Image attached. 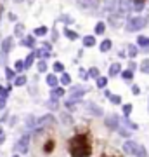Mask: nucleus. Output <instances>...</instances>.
<instances>
[{"label": "nucleus", "instance_id": "obj_61", "mask_svg": "<svg viewBox=\"0 0 149 157\" xmlns=\"http://www.w3.org/2000/svg\"><path fill=\"white\" fill-rule=\"evenodd\" d=\"M99 157H118V155H113V154H101Z\"/></svg>", "mask_w": 149, "mask_h": 157}, {"label": "nucleus", "instance_id": "obj_2", "mask_svg": "<svg viewBox=\"0 0 149 157\" xmlns=\"http://www.w3.org/2000/svg\"><path fill=\"white\" fill-rule=\"evenodd\" d=\"M122 152L125 155H130V157H149V152L147 148L144 147V143L140 141H135V140H123L122 143Z\"/></svg>", "mask_w": 149, "mask_h": 157}, {"label": "nucleus", "instance_id": "obj_32", "mask_svg": "<svg viewBox=\"0 0 149 157\" xmlns=\"http://www.w3.org/2000/svg\"><path fill=\"white\" fill-rule=\"evenodd\" d=\"M139 52H140V49H139L135 44H127V56L130 58V59H135Z\"/></svg>", "mask_w": 149, "mask_h": 157}, {"label": "nucleus", "instance_id": "obj_24", "mask_svg": "<svg viewBox=\"0 0 149 157\" xmlns=\"http://www.w3.org/2000/svg\"><path fill=\"white\" fill-rule=\"evenodd\" d=\"M45 84L49 86V89L57 87V86H59V77H57L55 73H45Z\"/></svg>", "mask_w": 149, "mask_h": 157}, {"label": "nucleus", "instance_id": "obj_34", "mask_svg": "<svg viewBox=\"0 0 149 157\" xmlns=\"http://www.w3.org/2000/svg\"><path fill=\"white\" fill-rule=\"evenodd\" d=\"M108 82H109V78L106 77V75H101V77L95 78V87H97V89H102V91H104L106 87H108Z\"/></svg>", "mask_w": 149, "mask_h": 157}, {"label": "nucleus", "instance_id": "obj_27", "mask_svg": "<svg viewBox=\"0 0 149 157\" xmlns=\"http://www.w3.org/2000/svg\"><path fill=\"white\" fill-rule=\"evenodd\" d=\"M33 52H35V58H37V59H45V61L52 56V52L45 51L44 47H37V49H33Z\"/></svg>", "mask_w": 149, "mask_h": 157}, {"label": "nucleus", "instance_id": "obj_19", "mask_svg": "<svg viewBox=\"0 0 149 157\" xmlns=\"http://www.w3.org/2000/svg\"><path fill=\"white\" fill-rule=\"evenodd\" d=\"M82 45L85 49H92L97 45V37L95 35H83L82 37Z\"/></svg>", "mask_w": 149, "mask_h": 157}, {"label": "nucleus", "instance_id": "obj_33", "mask_svg": "<svg viewBox=\"0 0 149 157\" xmlns=\"http://www.w3.org/2000/svg\"><path fill=\"white\" fill-rule=\"evenodd\" d=\"M111 49H113V40H111V39H104V40L99 44V51L102 52V54L109 52Z\"/></svg>", "mask_w": 149, "mask_h": 157}, {"label": "nucleus", "instance_id": "obj_17", "mask_svg": "<svg viewBox=\"0 0 149 157\" xmlns=\"http://www.w3.org/2000/svg\"><path fill=\"white\" fill-rule=\"evenodd\" d=\"M118 9V0H102V11L106 14H113Z\"/></svg>", "mask_w": 149, "mask_h": 157}, {"label": "nucleus", "instance_id": "obj_44", "mask_svg": "<svg viewBox=\"0 0 149 157\" xmlns=\"http://www.w3.org/2000/svg\"><path fill=\"white\" fill-rule=\"evenodd\" d=\"M139 70H140V73H144V75H149V58H144L142 61H140Z\"/></svg>", "mask_w": 149, "mask_h": 157}, {"label": "nucleus", "instance_id": "obj_52", "mask_svg": "<svg viewBox=\"0 0 149 157\" xmlns=\"http://www.w3.org/2000/svg\"><path fill=\"white\" fill-rule=\"evenodd\" d=\"M40 47H44L45 51H49V52H52V42H47V40H44V42L40 44Z\"/></svg>", "mask_w": 149, "mask_h": 157}, {"label": "nucleus", "instance_id": "obj_15", "mask_svg": "<svg viewBox=\"0 0 149 157\" xmlns=\"http://www.w3.org/2000/svg\"><path fill=\"white\" fill-rule=\"evenodd\" d=\"M122 70H123L122 63H118V61L111 63L109 67H108V75H106V77L108 78H115V77H118V75L122 73Z\"/></svg>", "mask_w": 149, "mask_h": 157}, {"label": "nucleus", "instance_id": "obj_31", "mask_svg": "<svg viewBox=\"0 0 149 157\" xmlns=\"http://www.w3.org/2000/svg\"><path fill=\"white\" fill-rule=\"evenodd\" d=\"M26 84H28V77L24 73H19V75L12 80V86H14V87H24Z\"/></svg>", "mask_w": 149, "mask_h": 157}, {"label": "nucleus", "instance_id": "obj_40", "mask_svg": "<svg viewBox=\"0 0 149 157\" xmlns=\"http://www.w3.org/2000/svg\"><path fill=\"white\" fill-rule=\"evenodd\" d=\"M108 100H109V103L115 105V107H122V103H123L122 94H115V93H111V96L108 98Z\"/></svg>", "mask_w": 149, "mask_h": 157}, {"label": "nucleus", "instance_id": "obj_47", "mask_svg": "<svg viewBox=\"0 0 149 157\" xmlns=\"http://www.w3.org/2000/svg\"><path fill=\"white\" fill-rule=\"evenodd\" d=\"M78 77H80V80H82V82H87V80H90V78H88V72H87V68H78Z\"/></svg>", "mask_w": 149, "mask_h": 157}, {"label": "nucleus", "instance_id": "obj_26", "mask_svg": "<svg viewBox=\"0 0 149 157\" xmlns=\"http://www.w3.org/2000/svg\"><path fill=\"white\" fill-rule=\"evenodd\" d=\"M135 45H137L139 49H149V37H146V35H137V40H135Z\"/></svg>", "mask_w": 149, "mask_h": 157}, {"label": "nucleus", "instance_id": "obj_35", "mask_svg": "<svg viewBox=\"0 0 149 157\" xmlns=\"http://www.w3.org/2000/svg\"><path fill=\"white\" fill-rule=\"evenodd\" d=\"M106 33V21H97L94 25V35H104Z\"/></svg>", "mask_w": 149, "mask_h": 157}, {"label": "nucleus", "instance_id": "obj_49", "mask_svg": "<svg viewBox=\"0 0 149 157\" xmlns=\"http://www.w3.org/2000/svg\"><path fill=\"white\" fill-rule=\"evenodd\" d=\"M9 115H11V113H9V110H4V112H2V115H0V124H2V126L9 121Z\"/></svg>", "mask_w": 149, "mask_h": 157}, {"label": "nucleus", "instance_id": "obj_41", "mask_svg": "<svg viewBox=\"0 0 149 157\" xmlns=\"http://www.w3.org/2000/svg\"><path fill=\"white\" fill-rule=\"evenodd\" d=\"M116 135L120 136V138H123V140H130V138H132V131H128V129H125L123 126H120L118 131H116Z\"/></svg>", "mask_w": 149, "mask_h": 157}, {"label": "nucleus", "instance_id": "obj_39", "mask_svg": "<svg viewBox=\"0 0 149 157\" xmlns=\"http://www.w3.org/2000/svg\"><path fill=\"white\" fill-rule=\"evenodd\" d=\"M62 72H66L64 63H62V61H54V63H52V73H55V75L59 73V75H61Z\"/></svg>", "mask_w": 149, "mask_h": 157}, {"label": "nucleus", "instance_id": "obj_64", "mask_svg": "<svg viewBox=\"0 0 149 157\" xmlns=\"http://www.w3.org/2000/svg\"><path fill=\"white\" fill-rule=\"evenodd\" d=\"M147 113H149V98H147Z\"/></svg>", "mask_w": 149, "mask_h": 157}, {"label": "nucleus", "instance_id": "obj_53", "mask_svg": "<svg viewBox=\"0 0 149 157\" xmlns=\"http://www.w3.org/2000/svg\"><path fill=\"white\" fill-rule=\"evenodd\" d=\"M7 101H9V98H0V112L7 110Z\"/></svg>", "mask_w": 149, "mask_h": 157}, {"label": "nucleus", "instance_id": "obj_46", "mask_svg": "<svg viewBox=\"0 0 149 157\" xmlns=\"http://www.w3.org/2000/svg\"><path fill=\"white\" fill-rule=\"evenodd\" d=\"M12 68H14V72H16L17 75H19V73H24V63H23V59H16Z\"/></svg>", "mask_w": 149, "mask_h": 157}, {"label": "nucleus", "instance_id": "obj_62", "mask_svg": "<svg viewBox=\"0 0 149 157\" xmlns=\"http://www.w3.org/2000/svg\"><path fill=\"white\" fill-rule=\"evenodd\" d=\"M11 157H23V155H19V154H12Z\"/></svg>", "mask_w": 149, "mask_h": 157}, {"label": "nucleus", "instance_id": "obj_50", "mask_svg": "<svg viewBox=\"0 0 149 157\" xmlns=\"http://www.w3.org/2000/svg\"><path fill=\"white\" fill-rule=\"evenodd\" d=\"M49 33H50V40H52V42H57V39H59V32H57L55 28H52Z\"/></svg>", "mask_w": 149, "mask_h": 157}, {"label": "nucleus", "instance_id": "obj_57", "mask_svg": "<svg viewBox=\"0 0 149 157\" xmlns=\"http://www.w3.org/2000/svg\"><path fill=\"white\" fill-rule=\"evenodd\" d=\"M5 141H7V133H5V135H2V136H0V147L4 145Z\"/></svg>", "mask_w": 149, "mask_h": 157}, {"label": "nucleus", "instance_id": "obj_3", "mask_svg": "<svg viewBox=\"0 0 149 157\" xmlns=\"http://www.w3.org/2000/svg\"><path fill=\"white\" fill-rule=\"evenodd\" d=\"M149 17L142 16V14H135V16H128L127 21H125V30L128 33H137L140 30H144L147 26Z\"/></svg>", "mask_w": 149, "mask_h": 157}, {"label": "nucleus", "instance_id": "obj_8", "mask_svg": "<svg viewBox=\"0 0 149 157\" xmlns=\"http://www.w3.org/2000/svg\"><path fill=\"white\" fill-rule=\"evenodd\" d=\"M120 119L122 115H118V113H109V115H104L102 117V122H104V128L109 131V133H116L118 128H120Z\"/></svg>", "mask_w": 149, "mask_h": 157}, {"label": "nucleus", "instance_id": "obj_18", "mask_svg": "<svg viewBox=\"0 0 149 157\" xmlns=\"http://www.w3.org/2000/svg\"><path fill=\"white\" fill-rule=\"evenodd\" d=\"M35 128H37V115L28 113L26 117H24V129H26L28 133H31Z\"/></svg>", "mask_w": 149, "mask_h": 157}, {"label": "nucleus", "instance_id": "obj_13", "mask_svg": "<svg viewBox=\"0 0 149 157\" xmlns=\"http://www.w3.org/2000/svg\"><path fill=\"white\" fill-rule=\"evenodd\" d=\"M57 121H59V124H62V126H73L75 124V117H73V113L66 112V110H62V112H59V117H57Z\"/></svg>", "mask_w": 149, "mask_h": 157}, {"label": "nucleus", "instance_id": "obj_23", "mask_svg": "<svg viewBox=\"0 0 149 157\" xmlns=\"http://www.w3.org/2000/svg\"><path fill=\"white\" fill-rule=\"evenodd\" d=\"M62 35H64L69 42H75V40L80 39V33H78V32H75L73 28H69V26H64V28H62Z\"/></svg>", "mask_w": 149, "mask_h": 157}, {"label": "nucleus", "instance_id": "obj_56", "mask_svg": "<svg viewBox=\"0 0 149 157\" xmlns=\"http://www.w3.org/2000/svg\"><path fill=\"white\" fill-rule=\"evenodd\" d=\"M16 122H17V117H16V115H12V117L9 119V126H11V128H14V126H16Z\"/></svg>", "mask_w": 149, "mask_h": 157}, {"label": "nucleus", "instance_id": "obj_42", "mask_svg": "<svg viewBox=\"0 0 149 157\" xmlns=\"http://www.w3.org/2000/svg\"><path fill=\"white\" fill-rule=\"evenodd\" d=\"M133 75H135V73H133L132 70H128V68H123L122 73H120V77H122L125 82H132V80H133Z\"/></svg>", "mask_w": 149, "mask_h": 157}, {"label": "nucleus", "instance_id": "obj_7", "mask_svg": "<svg viewBox=\"0 0 149 157\" xmlns=\"http://www.w3.org/2000/svg\"><path fill=\"white\" fill-rule=\"evenodd\" d=\"M55 126H59V121H57V117L52 112H47L44 115L37 117V128H42L47 131V129H54Z\"/></svg>", "mask_w": 149, "mask_h": 157}, {"label": "nucleus", "instance_id": "obj_37", "mask_svg": "<svg viewBox=\"0 0 149 157\" xmlns=\"http://www.w3.org/2000/svg\"><path fill=\"white\" fill-rule=\"evenodd\" d=\"M37 72L38 73H47L49 72V63L45 61V59H37Z\"/></svg>", "mask_w": 149, "mask_h": 157}, {"label": "nucleus", "instance_id": "obj_36", "mask_svg": "<svg viewBox=\"0 0 149 157\" xmlns=\"http://www.w3.org/2000/svg\"><path fill=\"white\" fill-rule=\"evenodd\" d=\"M57 21L62 23L64 26H69V25H73V23H75V17H73L71 14H61V16L57 17Z\"/></svg>", "mask_w": 149, "mask_h": 157}, {"label": "nucleus", "instance_id": "obj_6", "mask_svg": "<svg viewBox=\"0 0 149 157\" xmlns=\"http://www.w3.org/2000/svg\"><path fill=\"white\" fill-rule=\"evenodd\" d=\"M82 107H83V112H85V115H88V117L102 119V117L106 115L104 108L101 107V105H97L95 101H87V100H83V101H82Z\"/></svg>", "mask_w": 149, "mask_h": 157}, {"label": "nucleus", "instance_id": "obj_22", "mask_svg": "<svg viewBox=\"0 0 149 157\" xmlns=\"http://www.w3.org/2000/svg\"><path fill=\"white\" fill-rule=\"evenodd\" d=\"M66 96V87H61V86H57V87H52L49 91V98H55V100H61Z\"/></svg>", "mask_w": 149, "mask_h": 157}, {"label": "nucleus", "instance_id": "obj_38", "mask_svg": "<svg viewBox=\"0 0 149 157\" xmlns=\"http://www.w3.org/2000/svg\"><path fill=\"white\" fill-rule=\"evenodd\" d=\"M4 75H5L7 82H12V80L17 77V73L14 72V68H12V67H5V68H4Z\"/></svg>", "mask_w": 149, "mask_h": 157}, {"label": "nucleus", "instance_id": "obj_45", "mask_svg": "<svg viewBox=\"0 0 149 157\" xmlns=\"http://www.w3.org/2000/svg\"><path fill=\"white\" fill-rule=\"evenodd\" d=\"M88 72V78H97V77H101V70H99V67H90L87 70Z\"/></svg>", "mask_w": 149, "mask_h": 157}, {"label": "nucleus", "instance_id": "obj_11", "mask_svg": "<svg viewBox=\"0 0 149 157\" xmlns=\"http://www.w3.org/2000/svg\"><path fill=\"white\" fill-rule=\"evenodd\" d=\"M19 45L21 47H26V49H37V37H33V33L31 35H24L21 40H19Z\"/></svg>", "mask_w": 149, "mask_h": 157}, {"label": "nucleus", "instance_id": "obj_48", "mask_svg": "<svg viewBox=\"0 0 149 157\" xmlns=\"http://www.w3.org/2000/svg\"><path fill=\"white\" fill-rule=\"evenodd\" d=\"M130 93H132L133 96H140L142 89H140V86H139V84H132V86H130Z\"/></svg>", "mask_w": 149, "mask_h": 157}, {"label": "nucleus", "instance_id": "obj_60", "mask_svg": "<svg viewBox=\"0 0 149 157\" xmlns=\"http://www.w3.org/2000/svg\"><path fill=\"white\" fill-rule=\"evenodd\" d=\"M2 135H5V128H4V126L0 124V136H2Z\"/></svg>", "mask_w": 149, "mask_h": 157}, {"label": "nucleus", "instance_id": "obj_29", "mask_svg": "<svg viewBox=\"0 0 149 157\" xmlns=\"http://www.w3.org/2000/svg\"><path fill=\"white\" fill-rule=\"evenodd\" d=\"M71 82H73L71 75H69L68 72H62L61 75H59V86H61V87H69Z\"/></svg>", "mask_w": 149, "mask_h": 157}, {"label": "nucleus", "instance_id": "obj_12", "mask_svg": "<svg viewBox=\"0 0 149 157\" xmlns=\"http://www.w3.org/2000/svg\"><path fill=\"white\" fill-rule=\"evenodd\" d=\"M55 147H57V141H55L54 138H47V140L42 143V154H44V155H50V154L55 150Z\"/></svg>", "mask_w": 149, "mask_h": 157}, {"label": "nucleus", "instance_id": "obj_10", "mask_svg": "<svg viewBox=\"0 0 149 157\" xmlns=\"http://www.w3.org/2000/svg\"><path fill=\"white\" fill-rule=\"evenodd\" d=\"M14 45H16V40H14V37H12V35H7V37H4L2 44H0V52H2L4 56H7V54H9L12 49H14Z\"/></svg>", "mask_w": 149, "mask_h": 157}, {"label": "nucleus", "instance_id": "obj_25", "mask_svg": "<svg viewBox=\"0 0 149 157\" xmlns=\"http://www.w3.org/2000/svg\"><path fill=\"white\" fill-rule=\"evenodd\" d=\"M23 63H24V72H26V70H30V68H31L35 63H37V58H35V52H33V51H30V52H28V56L23 59Z\"/></svg>", "mask_w": 149, "mask_h": 157}, {"label": "nucleus", "instance_id": "obj_5", "mask_svg": "<svg viewBox=\"0 0 149 157\" xmlns=\"http://www.w3.org/2000/svg\"><path fill=\"white\" fill-rule=\"evenodd\" d=\"M30 145H31V133L24 131L19 138L14 143V154H19V155H26L30 152Z\"/></svg>", "mask_w": 149, "mask_h": 157}, {"label": "nucleus", "instance_id": "obj_9", "mask_svg": "<svg viewBox=\"0 0 149 157\" xmlns=\"http://www.w3.org/2000/svg\"><path fill=\"white\" fill-rule=\"evenodd\" d=\"M127 21V17L120 14V12H113V14H108V23H109L111 28H122Z\"/></svg>", "mask_w": 149, "mask_h": 157}, {"label": "nucleus", "instance_id": "obj_58", "mask_svg": "<svg viewBox=\"0 0 149 157\" xmlns=\"http://www.w3.org/2000/svg\"><path fill=\"white\" fill-rule=\"evenodd\" d=\"M111 93H113V91H109V89H108V87H106V89H104V98H106V100H108V98H109V96H111Z\"/></svg>", "mask_w": 149, "mask_h": 157}, {"label": "nucleus", "instance_id": "obj_51", "mask_svg": "<svg viewBox=\"0 0 149 157\" xmlns=\"http://www.w3.org/2000/svg\"><path fill=\"white\" fill-rule=\"evenodd\" d=\"M9 94H11V93L5 89V86L0 84V98H9Z\"/></svg>", "mask_w": 149, "mask_h": 157}, {"label": "nucleus", "instance_id": "obj_21", "mask_svg": "<svg viewBox=\"0 0 149 157\" xmlns=\"http://www.w3.org/2000/svg\"><path fill=\"white\" fill-rule=\"evenodd\" d=\"M45 107L49 108V112L57 113V112H59V108H61V100H55V98H49V100L45 101Z\"/></svg>", "mask_w": 149, "mask_h": 157}, {"label": "nucleus", "instance_id": "obj_16", "mask_svg": "<svg viewBox=\"0 0 149 157\" xmlns=\"http://www.w3.org/2000/svg\"><path fill=\"white\" fill-rule=\"evenodd\" d=\"M116 12H120L123 16H127L128 12H132V0H118V9Z\"/></svg>", "mask_w": 149, "mask_h": 157}, {"label": "nucleus", "instance_id": "obj_55", "mask_svg": "<svg viewBox=\"0 0 149 157\" xmlns=\"http://www.w3.org/2000/svg\"><path fill=\"white\" fill-rule=\"evenodd\" d=\"M7 17H9V21H12V23H17V16L14 14V12H9V14H7Z\"/></svg>", "mask_w": 149, "mask_h": 157}, {"label": "nucleus", "instance_id": "obj_63", "mask_svg": "<svg viewBox=\"0 0 149 157\" xmlns=\"http://www.w3.org/2000/svg\"><path fill=\"white\" fill-rule=\"evenodd\" d=\"M14 2H16V4H21V2H23V0H14Z\"/></svg>", "mask_w": 149, "mask_h": 157}, {"label": "nucleus", "instance_id": "obj_28", "mask_svg": "<svg viewBox=\"0 0 149 157\" xmlns=\"http://www.w3.org/2000/svg\"><path fill=\"white\" fill-rule=\"evenodd\" d=\"M49 26H45V25H40V26H37V28H33V37H37V39H42V37H47L49 35Z\"/></svg>", "mask_w": 149, "mask_h": 157}, {"label": "nucleus", "instance_id": "obj_14", "mask_svg": "<svg viewBox=\"0 0 149 157\" xmlns=\"http://www.w3.org/2000/svg\"><path fill=\"white\" fill-rule=\"evenodd\" d=\"M120 126H123L125 129L132 131V133H135V131H139V129H140L139 122H133L130 117H122V119H120Z\"/></svg>", "mask_w": 149, "mask_h": 157}, {"label": "nucleus", "instance_id": "obj_43", "mask_svg": "<svg viewBox=\"0 0 149 157\" xmlns=\"http://www.w3.org/2000/svg\"><path fill=\"white\" fill-rule=\"evenodd\" d=\"M133 112V105L132 103H122V115L123 117H130Z\"/></svg>", "mask_w": 149, "mask_h": 157}, {"label": "nucleus", "instance_id": "obj_54", "mask_svg": "<svg viewBox=\"0 0 149 157\" xmlns=\"http://www.w3.org/2000/svg\"><path fill=\"white\" fill-rule=\"evenodd\" d=\"M128 70H132V72L133 73H135V70H137V63H135V61H133V59H130V61H128Z\"/></svg>", "mask_w": 149, "mask_h": 157}, {"label": "nucleus", "instance_id": "obj_1", "mask_svg": "<svg viewBox=\"0 0 149 157\" xmlns=\"http://www.w3.org/2000/svg\"><path fill=\"white\" fill-rule=\"evenodd\" d=\"M68 154L69 157H92L94 155V145H92V140L88 133H83V131H78L73 136L68 138L66 143Z\"/></svg>", "mask_w": 149, "mask_h": 157}, {"label": "nucleus", "instance_id": "obj_59", "mask_svg": "<svg viewBox=\"0 0 149 157\" xmlns=\"http://www.w3.org/2000/svg\"><path fill=\"white\" fill-rule=\"evenodd\" d=\"M118 56H120V58H127V51H118Z\"/></svg>", "mask_w": 149, "mask_h": 157}, {"label": "nucleus", "instance_id": "obj_20", "mask_svg": "<svg viewBox=\"0 0 149 157\" xmlns=\"http://www.w3.org/2000/svg\"><path fill=\"white\" fill-rule=\"evenodd\" d=\"M24 35H26V26H24V23H19V21L14 23V33H12V37L21 40Z\"/></svg>", "mask_w": 149, "mask_h": 157}, {"label": "nucleus", "instance_id": "obj_30", "mask_svg": "<svg viewBox=\"0 0 149 157\" xmlns=\"http://www.w3.org/2000/svg\"><path fill=\"white\" fill-rule=\"evenodd\" d=\"M146 9V0H132V12L140 14Z\"/></svg>", "mask_w": 149, "mask_h": 157}, {"label": "nucleus", "instance_id": "obj_4", "mask_svg": "<svg viewBox=\"0 0 149 157\" xmlns=\"http://www.w3.org/2000/svg\"><path fill=\"white\" fill-rule=\"evenodd\" d=\"M90 93V87H87V86H69V89L66 91V100L69 101H76V103H82L83 100H85V96Z\"/></svg>", "mask_w": 149, "mask_h": 157}]
</instances>
